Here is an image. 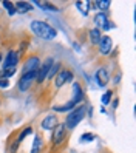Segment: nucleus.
<instances>
[{
	"label": "nucleus",
	"mask_w": 136,
	"mask_h": 153,
	"mask_svg": "<svg viewBox=\"0 0 136 153\" xmlns=\"http://www.w3.org/2000/svg\"><path fill=\"white\" fill-rule=\"evenodd\" d=\"M30 28L37 37H40L43 40H53L57 36V31L43 20H33L30 23Z\"/></svg>",
	"instance_id": "obj_1"
},
{
	"label": "nucleus",
	"mask_w": 136,
	"mask_h": 153,
	"mask_svg": "<svg viewBox=\"0 0 136 153\" xmlns=\"http://www.w3.org/2000/svg\"><path fill=\"white\" fill-rule=\"evenodd\" d=\"M85 113H87V105H79L77 108H73L71 113H68V116L65 118V127L68 130H73L76 128V125L85 118Z\"/></svg>",
	"instance_id": "obj_2"
},
{
	"label": "nucleus",
	"mask_w": 136,
	"mask_h": 153,
	"mask_svg": "<svg viewBox=\"0 0 136 153\" xmlns=\"http://www.w3.org/2000/svg\"><path fill=\"white\" fill-rule=\"evenodd\" d=\"M67 136H68V128L65 127V124H60V122H59L56 127L53 128V133H51L53 147L56 149V147L62 146V144L67 141Z\"/></svg>",
	"instance_id": "obj_3"
},
{
	"label": "nucleus",
	"mask_w": 136,
	"mask_h": 153,
	"mask_svg": "<svg viewBox=\"0 0 136 153\" xmlns=\"http://www.w3.org/2000/svg\"><path fill=\"white\" fill-rule=\"evenodd\" d=\"M73 79H74V76H73V73H71L68 68H60V70L57 71V74L53 77V80H54V87H56V88H60L63 84L71 82Z\"/></svg>",
	"instance_id": "obj_4"
},
{
	"label": "nucleus",
	"mask_w": 136,
	"mask_h": 153,
	"mask_svg": "<svg viewBox=\"0 0 136 153\" xmlns=\"http://www.w3.org/2000/svg\"><path fill=\"white\" fill-rule=\"evenodd\" d=\"M20 60V54L17 53L16 50H10L8 51V54L3 57V62H2V70H6V68H13V67H17Z\"/></svg>",
	"instance_id": "obj_5"
},
{
	"label": "nucleus",
	"mask_w": 136,
	"mask_h": 153,
	"mask_svg": "<svg viewBox=\"0 0 136 153\" xmlns=\"http://www.w3.org/2000/svg\"><path fill=\"white\" fill-rule=\"evenodd\" d=\"M53 65H54L53 57H48L47 60L43 62V64H40V68L37 70V76H36V82H37V84H42L43 80L47 79V74H48V71L51 70Z\"/></svg>",
	"instance_id": "obj_6"
},
{
	"label": "nucleus",
	"mask_w": 136,
	"mask_h": 153,
	"mask_svg": "<svg viewBox=\"0 0 136 153\" xmlns=\"http://www.w3.org/2000/svg\"><path fill=\"white\" fill-rule=\"evenodd\" d=\"M36 76H37V73H23V74H22L19 84H17V87H19L20 91H23V93L28 91L30 87H31V84L36 80Z\"/></svg>",
	"instance_id": "obj_7"
},
{
	"label": "nucleus",
	"mask_w": 136,
	"mask_h": 153,
	"mask_svg": "<svg viewBox=\"0 0 136 153\" xmlns=\"http://www.w3.org/2000/svg\"><path fill=\"white\" fill-rule=\"evenodd\" d=\"M40 59L37 56H30L23 64V73H37V70L40 68Z\"/></svg>",
	"instance_id": "obj_8"
},
{
	"label": "nucleus",
	"mask_w": 136,
	"mask_h": 153,
	"mask_svg": "<svg viewBox=\"0 0 136 153\" xmlns=\"http://www.w3.org/2000/svg\"><path fill=\"white\" fill-rule=\"evenodd\" d=\"M94 79H96V84H97V87H101V88L107 87L108 80H110V74H108V70H107L105 67H101V68H99V70L96 71Z\"/></svg>",
	"instance_id": "obj_9"
},
{
	"label": "nucleus",
	"mask_w": 136,
	"mask_h": 153,
	"mask_svg": "<svg viewBox=\"0 0 136 153\" xmlns=\"http://www.w3.org/2000/svg\"><path fill=\"white\" fill-rule=\"evenodd\" d=\"M94 23H96V26H97L99 31H101V30L108 31V30L111 28V23L108 22V16H107L105 13H97V14L94 16Z\"/></svg>",
	"instance_id": "obj_10"
},
{
	"label": "nucleus",
	"mask_w": 136,
	"mask_h": 153,
	"mask_svg": "<svg viewBox=\"0 0 136 153\" xmlns=\"http://www.w3.org/2000/svg\"><path fill=\"white\" fill-rule=\"evenodd\" d=\"M97 47H99V53H101L102 56H108V54H110V51H111V48H113L111 37H110V36H102Z\"/></svg>",
	"instance_id": "obj_11"
},
{
	"label": "nucleus",
	"mask_w": 136,
	"mask_h": 153,
	"mask_svg": "<svg viewBox=\"0 0 136 153\" xmlns=\"http://www.w3.org/2000/svg\"><path fill=\"white\" fill-rule=\"evenodd\" d=\"M59 124V119L56 114H48L47 118H43V121L40 122V127L43 130H53L56 125Z\"/></svg>",
	"instance_id": "obj_12"
},
{
	"label": "nucleus",
	"mask_w": 136,
	"mask_h": 153,
	"mask_svg": "<svg viewBox=\"0 0 136 153\" xmlns=\"http://www.w3.org/2000/svg\"><path fill=\"white\" fill-rule=\"evenodd\" d=\"M84 97H85V94H84V90H82V87H80V84L79 82H73V101L74 104H79V102H82L84 101Z\"/></svg>",
	"instance_id": "obj_13"
},
{
	"label": "nucleus",
	"mask_w": 136,
	"mask_h": 153,
	"mask_svg": "<svg viewBox=\"0 0 136 153\" xmlns=\"http://www.w3.org/2000/svg\"><path fill=\"white\" fill-rule=\"evenodd\" d=\"M43 147V138L40 133L34 134V141H33V147H31V153H40Z\"/></svg>",
	"instance_id": "obj_14"
},
{
	"label": "nucleus",
	"mask_w": 136,
	"mask_h": 153,
	"mask_svg": "<svg viewBox=\"0 0 136 153\" xmlns=\"http://www.w3.org/2000/svg\"><path fill=\"white\" fill-rule=\"evenodd\" d=\"M14 6H16V13H20V14L33 10L31 3H28V2H17V3H14Z\"/></svg>",
	"instance_id": "obj_15"
},
{
	"label": "nucleus",
	"mask_w": 136,
	"mask_h": 153,
	"mask_svg": "<svg viewBox=\"0 0 136 153\" xmlns=\"http://www.w3.org/2000/svg\"><path fill=\"white\" fill-rule=\"evenodd\" d=\"M101 31H99L97 28H93L91 31H90V40H91V45H94V47H97L99 42H101Z\"/></svg>",
	"instance_id": "obj_16"
},
{
	"label": "nucleus",
	"mask_w": 136,
	"mask_h": 153,
	"mask_svg": "<svg viewBox=\"0 0 136 153\" xmlns=\"http://www.w3.org/2000/svg\"><path fill=\"white\" fill-rule=\"evenodd\" d=\"M73 108H76V104L73 101H70L63 105H53V110H56V111H68V110H73Z\"/></svg>",
	"instance_id": "obj_17"
},
{
	"label": "nucleus",
	"mask_w": 136,
	"mask_h": 153,
	"mask_svg": "<svg viewBox=\"0 0 136 153\" xmlns=\"http://www.w3.org/2000/svg\"><path fill=\"white\" fill-rule=\"evenodd\" d=\"M111 97H113V90H108V91H105V93L102 94V97H101L102 105H108V104H110Z\"/></svg>",
	"instance_id": "obj_18"
},
{
	"label": "nucleus",
	"mask_w": 136,
	"mask_h": 153,
	"mask_svg": "<svg viewBox=\"0 0 136 153\" xmlns=\"http://www.w3.org/2000/svg\"><path fill=\"white\" fill-rule=\"evenodd\" d=\"M60 68H62V65H60V64H54V65L51 67V70L48 71V74H47V79H48V80H51V79H53L54 76L57 74V71H59Z\"/></svg>",
	"instance_id": "obj_19"
},
{
	"label": "nucleus",
	"mask_w": 136,
	"mask_h": 153,
	"mask_svg": "<svg viewBox=\"0 0 136 153\" xmlns=\"http://www.w3.org/2000/svg\"><path fill=\"white\" fill-rule=\"evenodd\" d=\"M31 130H33V127H25V128L19 133V136H17V142L20 144V142H22V141H23V139H25V138L31 133Z\"/></svg>",
	"instance_id": "obj_20"
},
{
	"label": "nucleus",
	"mask_w": 136,
	"mask_h": 153,
	"mask_svg": "<svg viewBox=\"0 0 136 153\" xmlns=\"http://www.w3.org/2000/svg\"><path fill=\"white\" fill-rule=\"evenodd\" d=\"M2 5L8 10V14L10 16H14L16 14V6H14V3H11V2H8V0H3L2 2Z\"/></svg>",
	"instance_id": "obj_21"
},
{
	"label": "nucleus",
	"mask_w": 136,
	"mask_h": 153,
	"mask_svg": "<svg viewBox=\"0 0 136 153\" xmlns=\"http://www.w3.org/2000/svg\"><path fill=\"white\" fill-rule=\"evenodd\" d=\"M36 5H39L42 10H48V11H57V8L54 6L53 3H42V2H34Z\"/></svg>",
	"instance_id": "obj_22"
},
{
	"label": "nucleus",
	"mask_w": 136,
	"mask_h": 153,
	"mask_svg": "<svg viewBox=\"0 0 136 153\" xmlns=\"http://www.w3.org/2000/svg\"><path fill=\"white\" fill-rule=\"evenodd\" d=\"M93 139H94V134H93V133H84L82 136L79 138V142L85 144V142H91Z\"/></svg>",
	"instance_id": "obj_23"
},
{
	"label": "nucleus",
	"mask_w": 136,
	"mask_h": 153,
	"mask_svg": "<svg viewBox=\"0 0 136 153\" xmlns=\"http://www.w3.org/2000/svg\"><path fill=\"white\" fill-rule=\"evenodd\" d=\"M93 5H96L94 8H99V10H108L110 2L108 0H102V2H93Z\"/></svg>",
	"instance_id": "obj_24"
},
{
	"label": "nucleus",
	"mask_w": 136,
	"mask_h": 153,
	"mask_svg": "<svg viewBox=\"0 0 136 153\" xmlns=\"http://www.w3.org/2000/svg\"><path fill=\"white\" fill-rule=\"evenodd\" d=\"M76 6H77L79 10L84 13V16H87V14H88V11H90L88 8H85V6H84V3H82V2H76Z\"/></svg>",
	"instance_id": "obj_25"
},
{
	"label": "nucleus",
	"mask_w": 136,
	"mask_h": 153,
	"mask_svg": "<svg viewBox=\"0 0 136 153\" xmlns=\"http://www.w3.org/2000/svg\"><path fill=\"white\" fill-rule=\"evenodd\" d=\"M8 85H10V80H8V79H3V77H0V88H6Z\"/></svg>",
	"instance_id": "obj_26"
},
{
	"label": "nucleus",
	"mask_w": 136,
	"mask_h": 153,
	"mask_svg": "<svg viewBox=\"0 0 136 153\" xmlns=\"http://www.w3.org/2000/svg\"><path fill=\"white\" fill-rule=\"evenodd\" d=\"M3 57H5V56H3V53L0 51V67H2V62H3Z\"/></svg>",
	"instance_id": "obj_27"
},
{
	"label": "nucleus",
	"mask_w": 136,
	"mask_h": 153,
	"mask_svg": "<svg viewBox=\"0 0 136 153\" xmlns=\"http://www.w3.org/2000/svg\"><path fill=\"white\" fill-rule=\"evenodd\" d=\"M0 105H2V102H0Z\"/></svg>",
	"instance_id": "obj_28"
}]
</instances>
